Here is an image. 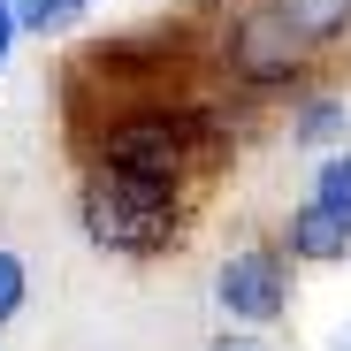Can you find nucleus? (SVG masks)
Here are the masks:
<instances>
[{
    "instance_id": "obj_1",
    "label": "nucleus",
    "mask_w": 351,
    "mask_h": 351,
    "mask_svg": "<svg viewBox=\"0 0 351 351\" xmlns=\"http://www.w3.org/2000/svg\"><path fill=\"white\" fill-rule=\"evenodd\" d=\"M84 229L107 252H153L168 237V184H138V176H99L84 199Z\"/></svg>"
},
{
    "instance_id": "obj_2",
    "label": "nucleus",
    "mask_w": 351,
    "mask_h": 351,
    "mask_svg": "<svg viewBox=\"0 0 351 351\" xmlns=\"http://www.w3.org/2000/svg\"><path fill=\"white\" fill-rule=\"evenodd\" d=\"M176 160H184V138H176V123H160V114H138V123H123L107 138V168L138 176V184H168Z\"/></svg>"
},
{
    "instance_id": "obj_3",
    "label": "nucleus",
    "mask_w": 351,
    "mask_h": 351,
    "mask_svg": "<svg viewBox=\"0 0 351 351\" xmlns=\"http://www.w3.org/2000/svg\"><path fill=\"white\" fill-rule=\"evenodd\" d=\"M298 46H306V38H298V23H290L282 8H260V16H245V23H237V38H229L237 69H245V77H260V84H267V77H290Z\"/></svg>"
},
{
    "instance_id": "obj_4",
    "label": "nucleus",
    "mask_w": 351,
    "mask_h": 351,
    "mask_svg": "<svg viewBox=\"0 0 351 351\" xmlns=\"http://www.w3.org/2000/svg\"><path fill=\"white\" fill-rule=\"evenodd\" d=\"M221 306L237 321H275L282 313V260L275 252H237L221 267Z\"/></svg>"
},
{
    "instance_id": "obj_5",
    "label": "nucleus",
    "mask_w": 351,
    "mask_h": 351,
    "mask_svg": "<svg viewBox=\"0 0 351 351\" xmlns=\"http://www.w3.org/2000/svg\"><path fill=\"white\" fill-rule=\"evenodd\" d=\"M290 245H298L306 260H343V245H351V221H343V214H328L321 199H306L298 214H290Z\"/></svg>"
},
{
    "instance_id": "obj_6",
    "label": "nucleus",
    "mask_w": 351,
    "mask_h": 351,
    "mask_svg": "<svg viewBox=\"0 0 351 351\" xmlns=\"http://www.w3.org/2000/svg\"><path fill=\"white\" fill-rule=\"evenodd\" d=\"M275 8L298 23V38H336L351 23V0H275Z\"/></svg>"
},
{
    "instance_id": "obj_7",
    "label": "nucleus",
    "mask_w": 351,
    "mask_h": 351,
    "mask_svg": "<svg viewBox=\"0 0 351 351\" xmlns=\"http://www.w3.org/2000/svg\"><path fill=\"white\" fill-rule=\"evenodd\" d=\"M84 0H16V31H69Z\"/></svg>"
},
{
    "instance_id": "obj_8",
    "label": "nucleus",
    "mask_w": 351,
    "mask_h": 351,
    "mask_svg": "<svg viewBox=\"0 0 351 351\" xmlns=\"http://www.w3.org/2000/svg\"><path fill=\"white\" fill-rule=\"evenodd\" d=\"M313 199H321L328 214H343V221H351V153H336V160L321 168V191H313Z\"/></svg>"
},
{
    "instance_id": "obj_9",
    "label": "nucleus",
    "mask_w": 351,
    "mask_h": 351,
    "mask_svg": "<svg viewBox=\"0 0 351 351\" xmlns=\"http://www.w3.org/2000/svg\"><path fill=\"white\" fill-rule=\"evenodd\" d=\"M336 130H343V107H336V99H313V107H306V130H298V138H306V145H328Z\"/></svg>"
},
{
    "instance_id": "obj_10",
    "label": "nucleus",
    "mask_w": 351,
    "mask_h": 351,
    "mask_svg": "<svg viewBox=\"0 0 351 351\" xmlns=\"http://www.w3.org/2000/svg\"><path fill=\"white\" fill-rule=\"evenodd\" d=\"M16 313H23V260L0 252V321H16Z\"/></svg>"
},
{
    "instance_id": "obj_11",
    "label": "nucleus",
    "mask_w": 351,
    "mask_h": 351,
    "mask_svg": "<svg viewBox=\"0 0 351 351\" xmlns=\"http://www.w3.org/2000/svg\"><path fill=\"white\" fill-rule=\"evenodd\" d=\"M8 38H16V0H0V62H8Z\"/></svg>"
},
{
    "instance_id": "obj_12",
    "label": "nucleus",
    "mask_w": 351,
    "mask_h": 351,
    "mask_svg": "<svg viewBox=\"0 0 351 351\" xmlns=\"http://www.w3.org/2000/svg\"><path fill=\"white\" fill-rule=\"evenodd\" d=\"M214 351H267V343H260V336H221Z\"/></svg>"
}]
</instances>
